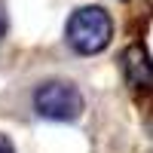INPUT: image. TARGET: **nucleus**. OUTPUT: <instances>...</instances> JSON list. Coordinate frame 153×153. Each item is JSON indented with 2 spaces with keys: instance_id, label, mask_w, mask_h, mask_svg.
<instances>
[{
  "instance_id": "nucleus-4",
  "label": "nucleus",
  "mask_w": 153,
  "mask_h": 153,
  "mask_svg": "<svg viewBox=\"0 0 153 153\" xmlns=\"http://www.w3.org/2000/svg\"><path fill=\"white\" fill-rule=\"evenodd\" d=\"M0 153H16V147H12V141L0 132Z\"/></svg>"
},
{
  "instance_id": "nucleus-1",
  "label": "nucleus",
  "mask_w": 153,
  "mask_h": 153,
  "mask_svg": "<svg viewBox=\"0 0 153 153\" xmlns=\"http://www.w3.org/2000/svg\"><path fill=\"white\" fill-rule=\"evenodd\" d=\"M65 34H68V43H71L74 52L95 55V52H101V49L110 43L113 22H110V16L101 6H80L76 12H71Z\"/></svg>"
},
{
  "instance_id": "nucleus-3",
  "label": "nucleus",
  "mask_w": 153,
  "mask_h": 153,
  "mask_svg": "<svg viewBox=\"0 0 153 153\" xmlns=\"http://www.w3.org/2000/svg\"><path fill=\"white\" fill-rule=\"evenodd\" d=\"M123 74L135 89H153V61L144 46H129L123 52Z\"/></svg>"
},
{
  "instance_id": "nucleus-5",
  "label": "nucleus",
  "mask_w": 153,
  "mask_h": 153,
  "mask_svg": "<svg viewBox=\"0 0 153 153\" xmlns=\"http://www.w3.org/2000/svg\"><path fill=\"white\" fill-rule=\"evenodd\" d=\"M6 34V9H3V3H0V37Z\"/></svg>"
},
{
  "instance_id": "nucleus-2",
  "label": "nucleus",
  "mask_w": 153,
  "mask_h": 153,
  "mask_svg": "<svg viewBox=\"0 0 153 153\" xmlns=\"http://www.w3.org/2000/svg\"><path fill=\"white\" fill-rule=\"evenodd\" d=\"M34 107L40 117L55 120V123H71L83 113V95L80 89L68 80H49L40 83L34 92Z\"/></svg>"
}]
</instances>
